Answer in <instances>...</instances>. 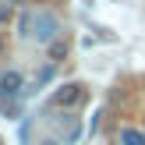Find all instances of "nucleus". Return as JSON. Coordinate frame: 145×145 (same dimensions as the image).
Segmentation results:
<instances>
[{
  "mask_svg": "<svg viewBox=\"0 0 145 145\" xmlns=\"http://www.w3.org/2000/svg\"><path fill=\"white\" fill-rule=\"evenodd\" d=\"M14 18V7H11V0H0V25L4 21H11Z\"/></svg>",
  "mask_w": 145,
  "mask_h": 145,
  "instance_id": "nucleus-9",
  "label": "nucleus"
},
{
  "mask_svg": "<svg viewBox=\"0 0 145 145\" xmlns=\"http://www.w3.org/2000/svg\"><path fill=\"white\" fill-rule=\"evenodd\" d=\"M32 25H35V11H21L18 14V35L21 39H32Z\"/></svg>",
  "mask_w": 145,
  "mask_h": 145,
  "instance_id": "nucleus-5",
  "label": "nucleus"
},
{
  "mask_svg": "<svg viewBox=\"0 0 145 145\" xmlns=\"http://www.w3.org/2000/svg\"><path fill=\"white\" fill-rule=\"evenodd\" d=\"M0 113H4L7 120H18L21 117V106L14 103V96H0Z\"/></svg>",
  "mask_w": 145,
  "mask_h": 145,
  "instance_id": "nucleus-6",
  "label": "nucleus"
},
{
  "mask_svg": "<svg viewBox=\"0 0 145 145\" xmlns=\"http://www.w3.org/2000/svg\"><path fill=\"white\" fill-rule=\"evenodd\" d=\"M11 4H25V0H11Z\"/></svg>",
  "mask_w": 145,
  "mask_h": 145,
  "instance_id": "nucleus-12",
  "label": "nucleus"
},
{
  "mask_svg": "<svg viewBox=\"0 0 145 145\" xmlns=\"http://www.w3.org/2000/svg\"><path fill=\"white\" fill-rule=\"evenodd\" d=\"M25 92H28V82H25V74H21V71H4V74H0V96L21 99Z\"/></svg>",
  "mask_w": 145,
  "mask_h": 145,
  "instance_id": "nucleus-3",
  "label": "nucleus"
},
{
  "mask_svg": "<svg viewBox=\"0 0 145 145\" xmlns=\"http://www.w3.org/2000/svg\"><path fill=\"white\" fill-rule=\"evenodd\" d=\"M60 35V18L50 11H35V25H32V39L42 42V46H50V42Z\"/></svg>",
  "mask_w": 145,
  "mask_h": 145,
  "instance_id": "nucleus-2",
  "label": "nucleus"
},
{
  "mask_svg": "<svg viewBox=\"0 0 145 145\" xmlns=\"http://www.w3.org/2000/svg\"><path fill=\"white\" fill-rule=\"evenodd\" d=\"M42 145H60V142H42Z\"/></svg>",
  "mask_w": 145,
  "mask_h": 145,
  "instance_id": "nucleus-11",
  "label": "nucleus"
},
{
  "mask_svg": "<svg viewBox=\"0 0 145 145\" xmlns=\"http://www.w3.org/2000/svg\"><path fill=\"white\" fill-rule=\"evenodd\" d=\"M120 145H145V131H138V127H124V131H120Z\"/></svg>",
  "mask_w": 145,
  "mask_h": 145,
  "instance_id": "nucleus-7",
  "label": "nucleus"
},
{
  "mask_svg": "<svg viewBox=\"0 0 145 145\" xmlns=\"http://www.w3.org/2000/svg\"><path fill=\"white\" fill-rule=\"evenodd\" d=\"M82 4H85V7H96V0H82Z\"/></svg>",
  "mask_w": 145,
  "mask_h": 145,
  "instance_id": "nucleus-10",
  "label": "nucleus"
},
{
  "mask_svg": "<svg viewBox=\"0 0 145 145\" xmlns=\"http://www.w3.org/2000/svg\"><path fill=\"white\" fill-rule=\"evenodd\" d=\"M85 96H89V92H85L82 82H64L60 89L50 96V106H53V110H74V106L85 103Z\"/></svg>",
  "mask_w": 145,
  "mask_h": 145,
  "instance_id": "nucleus-1",
  "label": "nucleus"
},
{
  "mask_svg": "<svg viewBox=\"0 0 145 145\" xmlns=\"http://www.w3.org/2000/svg\"><path fill=\"white\" fill-rule=\"evenodd\" d=\"M64 57H67V42L57 35V39L50 42V60H64Z\"/></svg>",
  "mask_w": 145,
  "mask_h": 145,
  "instance_id": "nucleus-8",
  "label": "nucleus"
},
{
  "mask_svg": "<svg viewBox=\"0 0 145 145\" xmlns=\"http://www.w3.org/2000/svg\"><path fill=\"white\" fill-rule=\"evenodd\" d=\"M53 78H57V60H53V64H42V67H39V74H35V82H32V89H28V92L46 89V85L53 82Z\"/></svg>",
  "mask_w": 145,
  "mask_h": 145,
  "instance_id": "nucleus-4",
  "label": "nucleus"
},
{
  "mask_svg": "<svg viewBox=\"0 0 145 145\" xmlns=\"http://www.w3.org/2000/svg\"><path fill=\"white\" fill-rule=\"evenodd\" d=\"M0 53H4V39H0Z\"/></svg>",
  "mask_w": 145,
  "mask_h": 145,
  "instance_id": "nucleus-13",
  "label": "nucleus"
}]
</instances>
